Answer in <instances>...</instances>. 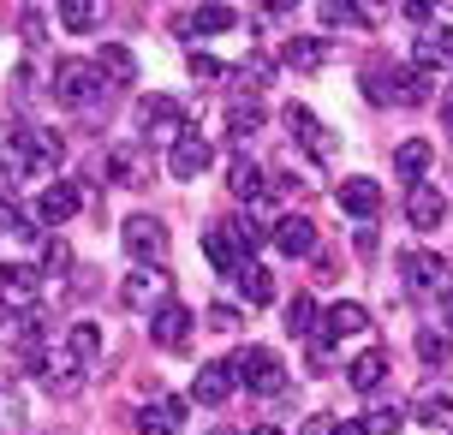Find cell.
Returning a JSON list of instances; mask_svg holds the SVG:
<instances>
[{
  "label": "cell",
  "mask_w": 453,
  "mask_h": 435,
  "mask_svg": "<svg viewBox=\"0 0 453 435\" xmlns=\"http://www.w3.org/2000/svg\"><path fill=\"white\" fill-rule=\"evenodd\" d=\"M411 417L430 430H453V382H424L411 400Z\"/></svg>",
  "instance_id": "obj_9"
},
{
  "label": "cell",
  "mask_w": 453,
  "mask_h": 435,
  "mask_svg": "<svg viewBox=\"0 0 453 435\" xmlns=\"http://www.w3.org/2000/svg\"><path fill=\"white\" fill-rule=\"evenodd\" d=\"M317 298L311 293H298V298H287V334H293V340H311V334H317Z\"/></svg>",
  "instance_id": "obj_32"
},
{
  "label": "cell",
  "mask_w": 453,
  "mask_h": 435,
  "mask_svg": "<svg viewBox=\"0 0 453 435\" xmlns=\"http://www.w3.org/2000/svg\"><path fill=\"white\" fill-rule=\"evenodd\" d=\"M191 78H197V84H215V78H226V66L215 54H191Z\"/></svg>",
  "instance_id": "obj_42"
},
{
  "label": "cell",
  "mask_w": 453,
  "mask_h": 435,
  "mask_svg": "<svg viewBox=\"0 0 453 435\" xmlns=\"http://www.w3.org/2000/svg\"><path fill=\"white\" fill-rule=\"evenodd\" d=\"M24 42H42V6H24Z\"/></svg>",
  "instance_id": "obj_43"
},
{
  "label": "cell",
  "mask_w": 453,
  "mask_h": 435,
  "mask_svg": "<svg viewBox=\"0 0 453 435\" xmlns=\"http://www.w3.org/2000/svg\"><path fill=\"white\" fill-rule=\"evenodd\" d=\"M233 280H239V293H245V304H274V275L269 269H263V263H239V269H233Z\"/></svg>",
  "instance_id": "obj_25"
},
{
  "label": "cell",
  "mask_w": 453,
  "mask_h": 435,
  "mask_svg": "<svg viewBox=\"0 0 453 435\" xmlns=\"http://www.w3.org/2000/svg\"><path fill=\"white\" fill-rule=\"evenodd\" d=\"M334 203L346 209L352 221H376V215H382V185L376 179H340Z\"/></svg>",
  "instance_id": "obj_11"
},
{
  "label": "cell",
  "mask_w": 453,
  "mask_h": 435,
  "mask_svg": "<svg viewBox=\"0 0 453 435\" xmlns=\"http://www.w3.org/2000/svg\"><path fill=\"white\" fill-rule=\"evenodd\" d=\"M322 60H328V36H287V66L317 72Z\"/></svg>",
  "instance_id": "obj_31"
},
{
  "label": "cell",
  "mask_w": 453,
  "mask_h": 435,
  "mask_svg": "<svg viewBox=\"0 0 453 435\" xmlns=\"http://www.w3.org/2000/svg\"><path fill=\"white\" fill-rule=\"evenodd\" d=\"M30 90H36V72H30V66H12V95L24 102Z\"/></svg>",
  "instance_id": "obj_45"
},
{
  "label": "cell",
  "mask_w": 453,
  "mask_h": 435,
  "mask_svg": "<svg viewBox=\"0 0 453 435\" xmlns=\"http://www.w3.org/2000/svg\"><path fill=\"white\" fill-rule=\"evenodd\" d=\"M441 215H448V197H441V191H435L430 179L406 191V221H411V227H435Z\"/></svg>",
  "instance_id": "obj_19"
},
{
  "label": "cell",
  "mask_w": 453,
  "mask_h": 435,
  "mask_svg": "<svg viewBox=\"0 0 453 435\" xmlns=\"http://www.w3.org/2000/svg\"><path fill=\"white\" fill-rule=\"evenodd\" d=\"M119 245H126V256H132L137 269H161L167 263V227H161L156 215H132L119 227Z\"/></svg>",
  "instance_id": "obj_3"
},
{
  "label": "cell",
  "mask_w": 453,
  "mask_h": 435,
  "mask_svg": "<svg viewBox=\"0 0 453 435\" xmlns=\"http://www.w3.org/2000/svg\"><path fill=\"white\" fill-rule=\"evenodd\" d=\"M418 102H430V72L418 66H394V108H418Z\"/></svg>",
  "instance_id": "obj_30"
},
{
  "label": "cell",
  "mask_w": 453,
  "mask_h": 435,
  "mask_svg": "<svg viewBox=\"0 0 453 435\" xmlns=\"http://www.w3.org/2000/svg\"><path fill=\"white\" fill-rule=\"evenodd\" d=\"M411 60H418V72H435L453 60V30L448 24H435V30H424L418 36V48H411Z\"/></svg>",
  "instance_id": "obj_22"
},
{
  "label": "cell",
  "mask_w": 453,
  "mask_h": 435,
  "mask_svg": "<svg viewBox=\"0 0 453 435\" xmlns=\"http://www.w3.org/2000/svg\"><path fill=\"white\" fill-rule=\"evenodd\" d=\"M78 209H84V191H78V185H66V179H48V185H42V197H36V215H42L48 227L72 221Z\"/></svg>",
  "instance_id": "obj_12"
},
{
  "label": "cell",
  "mask_w": 453,
  "mask_h": 435,
  "mask_svg": "<svg viewBox=\"0 0 453 435\" xmlns=\"http://www.w3.org/2000/svg\"><path fill=\"white\" fill-rule=\"evenodd\" d=\"M441 304H448V328H453V286H448V298H441Z\"/></svg>",
  "instance_id": "obj_49"
},
{
  "label": "cell",
  "mask_w": 453,
  "mask_h": 435,
  "mask_svg": "<svg viewBox=\"0 0 453 435\" xmlns=\"http://www.w3.org/2000/svg\"><path fill=\"white\" fill-rule=\"evenodd\" d=\"M304 364H311V376H328V370H334V340H328V334H311Z\"/></svg>",
  "instance_id": "obj_37"
},
{
  "label": "cell",
  "mask_w": 453,
  "mask_h": 435,
  "mask_svg": "<svg viewBox=\"0 0 453 435\" xmlns=\"http://www.w3.org/2000/svg\"><path fill=\"white\" fill-rule=\"evenodd\" d=\"M221 435H226V430H221Z\"/></svg>",
  "instance_id": "obj_51"
},
{
  "label": "cell",
  "mask_w": 453,
  "mask_h": 435,
  "mask_svg": "<svg viewBox=\"0 0 453 435\" xmlns=\"http://www.w3.org/2000/svg\"><path fill=\"white\" fill-rule=\"evenodd\" d=\"M36 298H42V275H36V269H24V263H6V269H0V304L30 310Z\"/></svg>",
  "instance_id": "obj_14"
},
{
  "label": "cell",
  "mask_w": 453,
  "mask_h": 435,
  "mask_svg": "<svg viewBox=\"0 0 453 435\" xmlns=\"http://www.w3.org/2000/svg\"><path fill=\"white\" fill-rule=\"evenodd\" d=\"M119 304L126 310H161L167 304V275L161 269H132V275L119 280Z\"/></svg>",
  "instance_id": "obj_6"
},
{
  "label": "cell",
  "mask_w": 453,
  "mask_h": 435,
  "mask_svg": "<svg viewBox=\"0 0 453 435\" xmlns=\"http://www.w3.org/2000/svg\"><path fill=\"white\" fill-rule=\"evenodd\" d=\"M346 382H352L358 393H376V388L388 382V352H382V346H370V352H364L358 364L346 370Z\"/></svg>",
  "instance_id": "obj_26"
},
{
  "label": "cell",
  "mask_w": 453,
  "mask_h": 435,
  "mask_svg": "<svg viewBox=\"0 0 453 435\" xmlns=\"http://www.w3.org/2000/svg\"><path fill=\"white\" fill-rule=\"evenodd\" d=\"M66 352L78 358V364H96V352H102V328H96V322H72Z\"/></svg>",
  "instance_id": "obj_33"
},
{
  "label": "cell",
  "mask_w": 453,
  "mask_h": 435,
  "mask_svg": "<svg viewBox=\"0 0 453 435\" xmlns=\"http://www.w3.org/2000/svg\"><path fill=\"white\" fill-rule=\"evenodd\" d=\"M430 143L424 138H406L400 149H394V167H400V179H411V185H424V173H430Z\"/></svg>",
  "instance_id": "obj_28"
},
{
  "label": "cell",
  "mask_w": 453,
  "mask_h": 435,
  "mask_svg": "<svg viewBox=\"0 0 453 435\" xmlns=\"http://www.w3.org/2000/svg\"><path fill=\"white\" fill-rule=\"evenodd\" d=\"M209 161H215V149H209V138H203V132H191V126H185L180 138H173V149H167V173H173V179H197V173H203Z\"/></svg>",
  "instance_id": "obj_5"
},
{
  "label": "cell",
  "mask_w": 453,
  "mask_h": 435,
  "mask_svg": "<svg viewBox=\"0 0 453 435\" xmlns=\"http://www.w3.org/2000/svg\"><path fill=\"white\" fill-rule=\"evenodd\" d=\"M400 269H406L411 293H448V263H441L435 251H406V256H400Z\"/></svg>",
  "instance_id": "obj_10"
},
{
  "label": "cell",
  "mask_w": 453,
  "mask_h": 435,
  "mask_svg": "<svg viewBox=\"0 0 453 435\" xmlns=\"http://www.w3.org/2000/svg\"><path fill=\"white\" fill-rule=\"evenodd\" d=\"M60 24H66L72 36H84V30L96 24V6L90 0H66V6H60Z\"/></svg>",
  "instance_id": "obj_39"
},
{
  "label": "cell",
  "mask_w": 453,
  "mask_h": 435,
  "mask_svg": "<svg viewBox=\"0 0 453 435\" xmlns=\"http://www.w3.org/2000/svg\"><path fill=\"white\" fill-rule=\"evenodd\" d=\"M226 370H233V382H245L250 393H269V400L287 388V364L274 358L269 346H239V352L226 358Z\"/></svg>",
  "instance_id": "obj_1"
},
{
  "label": "cell",
  "mask_w": 453,
  "mask_h": 435,
  "mask_svg": "<svg viewBox=\"0 0 453 435\" xmlns=\"http://www.w3.org/2000/svg\"><path fill=\"white\" fill-rule=\"evenodd\" d=\"M137 126H143L150 143H167V149H173V138L185 132V108L173 95H143V102H137Z\"/></svg>",
  "instance_id": "obj_4"
},
{
  "label": "cell",
  "mask_w": 453,
  "mask_h": 435,
  "mask_svg": "<svg viewBox=\"0 0 453 435\" xmlns=\"http://www.w3.org/2000/svg\"><path fill=\"white\" fill-rule=\"evenodd\" d=\"M137 435H180L185 430V400H150L137 406Z\"/></svg>",
  "instance_id": "obj_13"
},
{
  "label": "cell",
  "mask_w": 453,
  "mask_h": 435,
  "mask_svg": "<svg viewBox=\"0 0 453 435\" xmlns=\"http://www.w3.org/2000/svg\"><path fill=\"white\" fill-rule=\"evenodd\" d=\"M364 95L376 108H394V66H364Z\"/></svg>",
  "instance_id": "obj_34"
},
{
  "label": "cell",
  "mask_w": 453,
  "mask_h": 435,
  "mask_svg": "<svg viewBox=\"0 0 453 435\" xmlns=\"http://www.w3.org/2000/svg\"><path fill=\"white\" fill-rule=\"evenodd\" d=\"M102 173H108L113 185H143L150 179V161H143L137 143H113L108 156H102Z\"/></svg>",
  "instance_id": "obj_15"
},
{
  "label": "cell",
  "mask_w": 453,
  "mask_h": 435,
  "mask_svg": "<svg viewBox=\"0 0 453 435\" xmlns=\"http://www.w3.org/2000/svg\"><path fill=\"white\" fill-rule=\"evenodd\" d=\"M287 126H293V138L304 143L317 161H334V138L322 132V119L311 114V108H298V102H293V108H287Z\"/></svg>",
  "instance_id": "obj_16"
},
{
  "label": "cell",
  "mask_w": 453,
  "mask_h": 435,
  "mask_svg": "<svg viewBox=\"0 0 453 435\" xmlns=\"http://www.w3.org/2000/svg\"><path fill=\"white\" fill-rule=\"evenodd\" d=\"M328 435H364L358 417H328Z\"/></svg>",
  "instance_id": "obj_46"
},
{
  "label": "cell",
  "mask_w": 453,
  "mask_h": 435,
  "mask_svg": "<svg viewBox=\"0 0 453 435\" xmlns=\"http://www.w3.org/2000/svg\"><path fill=\"white\" fill-rule=\"evenodd\" d=\"M226 185H233V197H245V203H257L269 185H263V167L250 156H233V167H226Z\"/></svg>",
  "instance_id": "obj_27"
},
{
  "label": "cell",
  "mask_w": 453,
  "mask_h": 435,
  "mask_svg": "<svg viewBox=\"0 0 453 435\" xmlns=\"http://www.w3.org/2000/svg\"><path fill=\"white\" fill-rule=\"evenodd\" d=\"M364 328H370V310L352 304V298H340L334 310L322 317V334H328V340H346V334H364Z\"/></svg>",
  "instance_id": "obj_23"
},
{
  "label": "cell",
  "mask_w": 453,
  "mask_h": 435,
  "mask_svg": "<svg viewBox=\"0 0 453 435\" xmlns=\"http://www.w3.org/2000/svg\"><path fill=\"white\" fill-rule=\"evenodd\" d=\"M226 132H233V143L257 138V132H263V102H257V95L233 102V108H226Z\"/></svg>",
  "instance_id": "obj_29"
},
{
  "label": "cell",
  "mask_w": 453,
  "mask_h": 435,
  "mask_svg": "<svg viewBox=\"0 0 453 435\" xmlns=\"http://www.w3.org/2000/svg\"><path fill=\"white\" fill-rule=\"evenodd\" d=\"M441 119H448V132H453V90L441 95Z\"/></svg>",
  "instance_id": "obj_48"
},
{
  "label": "cell",
  "mask_w": 453,
  "mask_h": 435,
  "mask_svg": "<svg viewBox=\"0 0 453 435\" xmlns=\"http://www.w3.org/2000/svg\"><path fill=\"white\" fill-rule=\"evenodd\" d=\"M418 358H424V364H441V358H448V334H441V328H418Z\"/></svg>",
  "instance_id": "obj_38"
},
{
  "label": "cell",
  "mask_w": 453,
  "mask_h": 435,
  "mask_svg": "<svg viewBox=\"0 0 453 435\" xmlns=\"http://www.w3.org/2000/svg\"><path fill=\"white\" fill-rule=\"evenodd\" d=\"M180 24V30H191V36H221V30H233V24H239V12H233V6H197V12H191V19H173Z\"/></svg>",
  "instance_id": "obj_24"
},
{
  "label": "cell",
  "mask_w": 453,
  "mask_h": 435,
  "mask_svg": "<svg viewBox=\"0 0 453 435\" xmlns=\"http://www.w3.org/2000/svg\"><path fill=\"white\" fill-rule=\"evenodd\" d=\"M150 340L156 346H167V352H185L191 346V310L185 304H161V310H150Z\"/></svg>",
  "instance_id": "obj_7"
},
{
  "label": "cell",
  "mask_w": 453,
  "mask_h": 435,
  "mask_svg": "<svg viewBox=\"0 0 453 435\" xmlns=\"http://www.w3.org/2000/svg\"><path fill=\"white\" fill-rule=\"evenodd\" d=\"M358 424H364V435H400L406 412H400V406H370V412H364Z\"/></svg>",
  "instance_id": "obj_35"
},
{
  "label": "cell",
  "mask_w": 453,
  "mask_h": 435,
  "mask_svg": "<svg viewBox=\"0 0 453 435\" xmlns=\"http://www.w3.org/2000/svg\"><path fill=\"white\" fill-rule=\"evenodd\" d=\"M30 370H36L54 393H78V388H84V364H78L72 352H36V358H30Z\"/></svg>",
  "instance_id": "obj_8"
},
{
  "label": "cell",
  "mask_w": 453,
  "mask_h": 435,
  "mask_svg": "<svg viewBox=\"0 0 453 435\" xmlns=\"http://www.w3.org/2000/svg\"><path fill=\"white\" fill-rule=\"evenodd\" d=\"M257 435H280V430H257Z\"/></svg>",
  "instance_id": "obj_50"
},
{
  "label": "cell",
  "mask_w": 453,
  "mask_h": 435,
  "mask_svg": "<svg viewBox=\"0 0 453 435\" xmlns=\"http://www.w3.org/2000/svg\"><path fill=\"white\" fill-rule=\"evenodd\" d=\"M72 269V245L66 239H42V275H66Z\"/></svg>",
  "instance_id": "obj_40"
},
{
  "label": "cell",
  "mask_w": 453,
  "mask_h": 435,
  "mask_svg": "<svg viewBox=\"0 0 453 435\" xmlns=\"http://www.w3.org/2000/svg\"><path fill=\"white\" fill-rule=\"evenodd\" d=\"M226 78H233V84H245V90L257 95V90H263V84L274 78V66H269V60H239V66L226 72Z\"/></svg>",
  "instance_id": "obj_36"
},
{
  "label": "cell",
  "mask_w": 453,
  "mask_h": 435,
  "mask_svg": "<svg viewBox=\"0 0 453 435\" xmlns=\"http://www.w3.org/2000/svg\"><path fill=\"white\" fill-rule=\"evenodd\" d=\"M96 72H102V84H137V54L126 42H102L96 48Z\"/></svg>",
  "instance_id": "obj_18"
},
{
  "label": "cell",
  "mask_w": 453,
  "mask_h": 435,
  "mask_svg": "<svg viewBox=\"0 0 453 435\" xmlns=\"http://www.w3.org/2000/svg\"><path fill=\"white\" fill-rule=\"evenodd\" d=\"M274 245L287 256H317V227H311V215H280L274 221Z\"/></svg>",
  "instance_id": "obj_17"
},
{
  "label": "cell",
  "mask_w": 453,
  "mask_h": 435,
  "mask_svg": "<svg viewBox=\"0 0 453 435\" xmlns=\"http://www.w3.org/2000/svg\"><path fill=\"white\" fill-rule=\"evenodd\" d=\"M54 102L72 108V114H90L96 102H102V72H96V60H60L54 66Z\"/></svg>",
  "instance_id": "obj_2"
},
{
  "label": "cell",
  "mask_w": 453,
  "mask_h": 435,
  "mask_svg": "<svg viewBox=\"0 0 453 435\" xmlns=\"http://www.w3.org/2000/svg\"><path fill=\"white\" fill-rule=\"evenodd\" d=\"M298 435H328V417H311V424H298Z\"/></svg>",
  "instance_id": "obj_47"
},
{
  "label": "cell",
  "mask_w": 453,
  "mask_h": 435,
  "mask_svg": "<svg viewBox=\"0 0 453 435\" xmlns=\"http://www.w3.org/2000/svg\"><path fill=\"white\" fill-rule=\"evenodd\" d=\"M0 233H19V239H36V227H30V215H19V203H6V197H0Z\"/></svg>",
  "instance_id": "obj_41"
},
{
  "label": "cell",
  "mask_w": 453,
  "mask_h": 435,
  "mask_svg": "<svg viewBox=\"0 0 453 435\" xmlns=\"http://www.w3.org/2000/svg\"><path fill=\"white\" fill-rule=\"evenodd\" d=\"M209 328H233V322H239V310H233V304H209Z\"/></svg>",
  "instance_id": "obj_44"
},
{
  "label": "cell",
  "mask_w": 453,
  "mask_h": 435,
  "mask_svg": "<svg viewBox=\"0 0 453 435\" xmlns=\"http://www.w3.org/2000/svg\"><path fill=\"white\" fill-rule=\"evenodd\" d=\"M203 256L221 269V275H233V269L245 263V245H239V233H233V227H209L203 233Z\"/></svg>",
  "instance_id": "obj_20"
},
{
  "label": "cell",
  "mask_w": 453,
  "mask_h": 435,
  "mask_svg": "<svg viewBox=\"0 0 453 435\" xmlns=\"http://www.w3.org/2000/svg\"><path fill=\"white\" fill-rule=\"evenodd\" d=\"M226 393H233V370L226 364H203L191 376V400L197 406H226Z\"/></svg>",
  "instance_id": "obj_21"
}]
</instances>
